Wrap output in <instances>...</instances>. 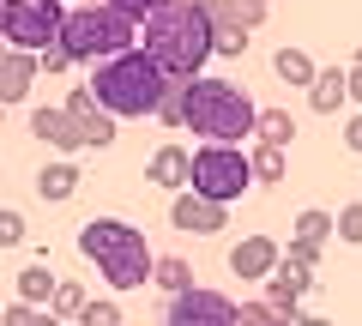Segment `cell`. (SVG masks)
<instances>
[{"label": "cell", "instance_id": "6da1fadb", "mask_svg": "<svg viewBox=\"0 0 362 326\" xmlns=\"http://www.w3.org/2000/svg\"><path fill=\"white\" fill-rule=\"evenodd\" d=\"M169 85H175V73H169L145 42L97 61V73H90V91H97V103H103L109 115H157L163 97H169Z\"/></svg>", "mask_w": 362, "mask_h": 326}, {"label": "cell", "instance_id": "7a4b0ae2", "mask_svg": "<svg viewBox=\"0 0 362 326\" xmlns=\"http://www.w3.org/2000/svg\"><path fill=\"white\" fill-rule=\"evenodd\" d=\"M139 42L169 66L175 78H199V66L218 54V25L199 0H169L163 13H151L139 25Z\"/></svg>", "mask_w": 362, "mask_h": 326}, {"label": "cell", "instance_id": "3957f363", "mask_svg": "<svg viewBox=\"0 0 362 326\" xmlns=\"http://www.w3.org/2000/svg\"><path fill=\"white\" fill-rule=\"evenodd\" d=\"M78 254L97 260V272L115 290H139V284L157 278V260H151V248H145V230H133V223H121V218H90L85 230H78Z\"/></svg>", "mask_w": 362, "mask_h": 326}, {"label": "cell", "instance_id": "277c9868", "mask_svg": "<svg viewBox=\"0 0 362 326\" xmlns=\"http://www.w3.org/2000/svg\"><path fill=\"white\" fill-rule=\"evenodd\" d=\"M187 127L211 145H242L247 133H259V109L247 103L242 85L230 78H187Z\"/></svg>", "mask_w": 362, "mask_h": 326}, {"label": "cell", "instance_id": "5b68a950", "mask_svg": "<svg viewBox=\"0 0 362 326\" xmlns=\"http://www.w3.org/2000/svg\"><path fill=\"white\" fill-rule=\"evenodd\" d=\"M61 42L73 49V61H109V54H121V49L139 42V25H133L121 6H109V0L103 6H73Z\"/></svg>", "mask_w": 362, "mask_h": 326}, {"label": "cell", "instance_id": "8992f818", "mask_svg": "<svg viewBox=\"0 0 362 326\" xmlns=\"http://www.w3.org/2000/svg\"><path fill=\"white\" fill-rule=\"evenodd\" d=\"M0 30H6V49L42 54L66 30V0H0Z\"/></svg>", "mask_w": 362, "mask_h": 326}, {"label": "cell", "instance_id": "52a82bcc", "mask_svg": "<svg viewBox=\"0 0 362 326\" xmlns=\"http://www.w3.org/2000/svg\"><path fill=\"white\" fill-rule=\"evenodd\" d=\"M247 182H259L254 175V157L242 151V145H199L194 151V187L206 199H223V206H230V199H242V187Z\"/></svg>", "mask_w": 362, "mask_h": 326}, {"label": "cell", "instance_id": "ba28073f", "mask_svg": "<svg viewBox=\"0 0 362 326\" xmlns=\"http://www.w3.org/2000/svg\"><path fill=\"white\" fill-rule=\"evenodd\" d=\"M163 326H242V308H235L230 296H218V290L187 284V290H175V296H169Z\"/></svg>", "mask_w": 362, "mask_h": 326}, {"label": "cell", "instance_id": "9c48e42d", "mask_svg": "<svg viewBox=\"0 0 362 326\" xmlns=\"http://www.w3.org/2000/svg\"><path fill=\"white\" fill-rule=\"evenodd\" d=\"M169 223L187 235H218L223 230V199H206L199 187H181L175 206H169Z\"/></svg>", "mask_w": 362, "mask_h": 326}, {"label": "cell", "instance_id": "30bf717a", "mask_svg": "<svg viewBox=\"0 0 362 326\" xmlns=\"http://www.w3.org/2000/svg\"><path fill=\"white\" fill-rule=\"evenodd\" d=\"M66 109H73V121L85 127V145H97V151L115 145V121H121V115H109V109L97 103L90 85H73V91H66Z\"/></svg>", "mask_w": 362, "mask_h": 326}, {"label": "cell", "instance_id": "8fae6325", "mask_svg": "<svg viewBox=\"0 0 362 326\" xmlns=\"http://www.w3.org/2000/svg\"><path fill=\"white\" fill-rule=\"evenodd\" d=\"M278 260H284V248H278L272 235H247V242H235V248H230V272L235 278H272V272H278Z\"/></svg>", "mask_w": 362, "mask_h": 326}, {"label": "cell", "instance_id": "7c38bea8", "mask_svg": "<svg viewBox=\"0 0 362 326\" xmlns=\"http://www.w3.org/2000/svg\"><path fill=\"white\" fill-rule=\"evenodd\" d=\"M30 133H37L42 145H54V151H78V145H85V127H78L73 121V109H37V115H30Z\"/></svg>", "mask_w": 362, "mask_h": 326}, {"label": "cell", "instance_id": "4fadbf2b", "mask_svg": "<svg viewBox=\"0 0 362 326\" xmlns=\"http://www.w3.org/2000/svg\"><path fill=\"white\" fill-rule=\"evenodd\" d=\"M145 182L169 187V194H181V187H194V151H181V145H163V151L145 163Z\"/></svg>", "mask_w": 362, "mask_h": 326}, {"label": "cell", "instance_id": "5bb4252c", "mask_svg": "<svg viewBox=\"0 0 362 326\" xmlns=\"http://www.w3.org/2000/svg\"><path fill=\"white\" fill-rule=\"evenodd\" d=\"M42 73V54L30 49H6V61H0V103H18V97L30 91V78Z\"/></svg>", "mask_w": 362, "mask_h": 326}, {"label": "cell", "instance_id": "9a60e30c", "mask_svg": "<svg viewBox=\"0 0 362 326\" xmlns=\"http://www.w3.org/2000/svg\"><path fill=\"white\" fill-rule=\"evenodd\" d=\"M302 296H308V266H296V260L284 254V260H278V272L266 278V302H278V308L296 314V302H302Z\"/></svg>", "mask_w": 362, "mask_h": 326}, {"label": "cell", "instance_id": "2e32d148", "mask_svg": "<svg viewBox=\"0 0 362 326\" xmlns=\"http://www.w3.org/2000/svg\"><path fill=\"white\" fill-rule=\"evenodd\" d=\"M344 97H350V66H344V73H338V66H326V73L308 85V109H314V115H338V103H344Z\"/></svg>", "mask_w": 362, "mask_h": 326}, {"label": "cell", "instance_id": "e0dca14e", "mask_svg": "<svg viewBox=\"0 0 362 326\" xmlns=\"http://www.w3.org/2000/svg\"><path fill=\"white\" fill-rule=\"evenodd\" d=\"M54 290H61V278H54L49 266H25V272H18V302H49L54 308Z\"/></svg>", "mask_w": 362, "mask_h": 326}, {"label": "cell", "instance_id": "ac0fdd59", "mask_svg": "<svg viewBox=\"0 0 362 326\" xmlns=\"http://www.w3.org/2000/svg\"><path fill=\"white\" fill-rule=\"evenodd\" d=\"M37 194L42 199H73L78 194V170H73V163H49V170L37 175Z\"/></svg>", "mask_w": 362, "mask_h": 326}, {"label": "cell", "instance_id": "d6986e66", "mask_svg": "<svg viewBox=\"0 0 362 326\" xmlns=\"http://www.w3.org/2000/svg\"><path fill=\"white\" fill-rule=\"evenodd\" d=\"M272 66H278V78H290V85H314V78H320V66H314L302 49H278Z\"/></svg>", "mask_w": 362, "mask_h": 326}, {"label": "cell", "instance_id": "ffe728a7", "mask_svg": "<svg viewBox=\"0 0 362 326\" xmlns=\"http://www.w3.org/2000/svg\"><path fill=\"white\" fill-rule=\"evenodd\" d=\"M254 139H266V145H290L296 139V121H290V109H259V133Z\"/></svg>", "mask_w": 362, "mask_h": 326}, {"label": "cell", "instance_id": "44dd1931", "mask_svg": "<svg viewBox=\"0 0 362 326\" xmlns=\"http://www.w3.org/2000/svg\"><path fill=\"white\" fill-rule=\"evenodd\" d=\"M242 326H296V314L278 302H242Z\"/></svg>", "mask_w": 362, "mask_h": 326}, {"label": "cell", "instance_id": "7402d4cb", "mask_svg": "<svg viewBox=\"0 0 362 326\" xmlns=\"http://www.w3.org/2000/svg\"><path fill=\"white\" fill-rule=\"evenodd\" d=\"M6 326H61V314L49 302H13L6 308Z\"/></svg>", "mask_w": 362, "mask_h": 326}, {"label": "cell", "instance_id": "603a6c76", "mask_svg": "<svg viewBox=\"0 0 362 326\" xmlns=\"http://www.w3.org/2000/svg\"><path fill=\"white\" fill-rule=\"evenodd\" d=\"M247 157H254V175H259V182H284V145H266V139H259Z\"/></svg>", "mask_w": 362, "mask_h": 326}, {"label": "cell", "instance_id": "cb8c5ba5", "mask_svg": "<svg viewBox=\"0 0 362 326\" xmlns=\"http://www.w3.org/2000/svg\"><path fill=\"white\" fill-rule=\"evenodd\" d=\"M332 230H338V218H332V211H320V206H308V211L296 218V235H302V242H326Z\"/></svg>", "mask_w": 362, "mask_h": 326}, {"label": "cell", "instance_id": "d4e9b609", "mask_svg": "<svg viewBox=\"0 0 362 326\" xmlns=\"http://www.w3.org/2000/svg\"><path fill=\"white\" fill-rule=\"evenodd\" d=\"M157 121H163V127H187V78H175V85H169V97H163V109H157Z\"/></svg>", "mask_w": 362, "mask_h": 326}, {"label": "cell", "instance_id": "484cf974", "mask_svg": "<svg viewBox=\"0 0 362 326\" xmlns=\"http://www.w3.org/2000/svg\"><path fill=\"white\" fill-rule=\"evenodd\" d=\"M151 284H163L169 296H175V290L194 284V266H187V260H157V278H151Z\"/></svg>", "mask_w": 362, "mask_h": 326}, {"label": "cell", "instance_id": "4316f807", "mask_svg": "<svg viewBox=\"0 0 362 326\" xmlns=\"http://www.w3.org/2000/svg\"><path fill=\"white\" fill-rule=\"evenodd\" d=\"M85 290H78V284H66V278H61V290H54V314H61V320H78V308H85Z\"/></svg>", "mask_w": 362, "mask_h": 326}, {"label": "cell", "instance_id": "83f0119b", "mask_svg": "<svg viewBox=\"0 0 362 326\" xmlns=\"http://www.w3.org/2000/svg\"><path fill=\"white\" fill-rule=\"evenodd\" d=\"M78 326H121V308L115 302H85L78 308Z\"/></svg>", "mask_w": 362, "mask_h": 326}, {"label": "cell", "instance_id": "f1b7e54d", "mask_svg": "<svg viewBox=\"0 0 362 326\" xmlns=\"http://www.w3.org/2000/svg\"><path fill=\"white\" fill-rule=\"evenodd\" d=\"M338 242L362 248V199H356V206H344V211H338Z\"/></svg>", "mask_w": 362, "mask_h": 326}, {"label": "cell", "instance_id": "f546056e", "mask_svg": "<svg viewBox=\"0 0 362 326\" xmlns=\"http://www.w3.org/2000/svg\"><path fill=\"white\" fill-rule=\"evenodd\" d=\"M109 6H121V13H127L133 25H145V18H151V13H163L169 0H109Z\"/></svg>", "mask_w": 362, "mask_h": 326}, {"label": "cell", "instance_id": "4dcf8cb0", "mask_svg": "<svg viewBox=\"0 0 362 326\" xmlns=\"http://www.w3.org/2000/svg\"><path fill=\"white\" fill-rule=\"evenodd\" d=\"M13 242H25V218L6 206V211H0V248H13Z\"/></svg>", "mask_w": 362, "mask_h": 326}, {"label": "cell", "instance_id": "1f68e13d", "mask_svg": "<svg viewBox=\"0 0 362 326\" xmlns=\"http://www.w3.org/2000/svg\"><path fill=\"white\" fill-rule=\"evenodd\" d=\"M290 260L314 272V266H320V242H302V235H290Z\"/></svg>", "mask_w": 362, "mask_h": 326}, {"label": "cell", "instance_id": "d6a6232c", "mask_svg": "<svg viewBox=\"0 0 362 326\" xmlns=\"http://www.w3.org/2000/svg\"><path fill=\"white\" fill-rule=\"evenodd\" d=\"M66 66H73V49L66 42H49L42 49V73H66Z\"/></svg>", "mask_w": 362, "mask_h": 326}, {"label": "cell", "instance_id": "836d02e7", "mask_svg": "<svg viewBox=\"0 0 362 326\" xmlns=\"http://www.w3.org/2000/svg\"><path fill=\"white\" fill-rule=\"evenodd\" d=\"M344 145H350V151H362V115H356V121L344 127Z\"/></svg>", "mask_w": 362, "mask_h": 326}, {"label": "cell", "instance_id": "e575fe53", "mask_svg": "<svg viewBox=\"0 0 362 326\" xmlns=\"http://www.w3.org/2000/svg\"><path fill=\"white\" fill-rule=\"evenodd\" d=\"M350 97H356V103H362V61L350 66Z\"/></svg>", "mask_w": 362, "mask_h": 326}, {"label": "cell", "instance_id": "d590c367", "mask_svg": "<svg viewBox=\"0 0 362 326\" xmlns=\"http://www.w3.org/2000/svg\"><path fill=\"white\" fill-rule=\"evenodd\" d=\"M296 326H332V320H320V314H296Z\"/></svg>", "mask_w": 362, "mask_h": 326}]
</instances>
